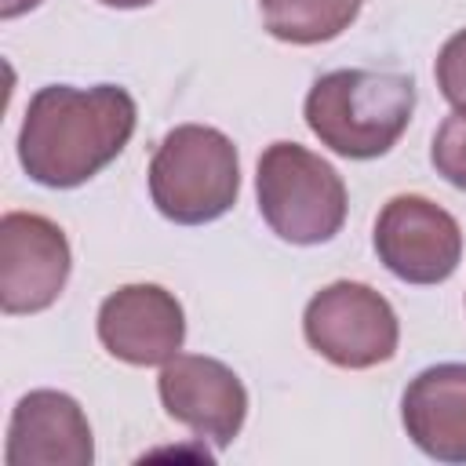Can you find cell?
<instances>
[{"label": "cell", "instance_id": "obj_1", "mask_svg": "<svg viewBox=\"0 0 466 466\" xmlns=\"http://www.w3.org/2000/svg\"><path fill=\"white\" fill-rule=\"evenodd\" d=\"M135 98L116 84L40 87L22 116L18 164L47 189H73L113 164L135 135Z\"/></svg>", "mask_w": 466, "mask_h": 466}, {"label": "cell", "instance_id": "obj_2", "mask_svg": "<svg viewBox=\"0 0 466 466\" xmlns=\"http://www.w3.org/2000/svg\"><path fill=\"white\" fill-rule=\"evenodd\" d=\"M415 109V80L379 69H335L313 80L306 124L339 157L371 160L397 146Z\"/></svg>", "mask_w": 466, "mask_h": 466}, {"label": "cell", "instance_id": "obj_3", "mask_svg": "<svg viewBox=\"0 0 466 466\" xmlns=\"http://www.w3.org/2000/svg\"><path fill=\"white\" fill-rule=\"evenodd\" d=\"M240 193L237 146L208 124L171 127L149 160V197L178 226L222 218Z\"/></svg>", "mask_w": 466, "mask_h": 466}, {"label": "cell", "instance_id": "obj_4", "mask_svg": "<svg viewBox=\"0 0 466 466\" xmlns=\"http://www.w3.org/2000/svg\"><path fill=\"white\" fill-rule=\"evenodd\" d=\"M255 193L266 226L288 244H324L346 222L342 175L299 142H273L262 149Z\"/></svg>", "mask_w": 466, "mask_h": 466}, {"label": "cell", "instance_id": "obj_5", "mask_svg": "<svg viewBox=\"0 0 466 466\" xmlns=\"http://www.w3.org/2000/svg\"><path fill=\"white\" fill-rule=\"evenodd\" d=\"M306 342L335 368H375L397 353L400 324L393 306L360 280H335L320 288L302 313Z\"/></svg>", "mask_w": 466, "mask_h": 466}, {"label": "cell", "instance_id": "obj_6", "mask_svg": "<svg viewBox=\"0 0 466 466\" xmlns=\"http://www.w3.org/2000/svg\"><path fill=\"white\" fill-rule=\"evenodd\" d=\"M375 255L408 284H441L459 269L462 229L441 204L400 193L390 197L375 218Z\"/></svg>", "mask_w": 466, "mask_h": 466}, {"label": "cell", "instance_id": "obj_7", "mask_svg": "<svg viewBox=\"0 0 466 466\" xmlns=\"http://www.w3.org/2000/svg\"><path fill=\"white\" fill-rule=\"evenodd\" d=\"M69 266L73 255L58 222L33 211H7L0 218V309L7 317L55 306Z\"/></svg>", "mask_w": 466, "mask_h": 466}, {"label": "cell", "instance_id": "obj_8", "mask_svg": "<svg viewBox=\"0 0 466 466\" xmlns=\"http://www.w3.org/2000/svg\"><path fill=\"white\" fill-rule=\"evenodd\" d=\"M164 411L193 437L229 448L248 415V390L233 368L200 353H175L157 379Z\"/></svg>", "mask_w": 466, "mask_h": 466}, {"label": "cell", "instance_id": "obj_9", "mask_svg": "<svg viewBox=\"0 0 466 466\" xmlns=\"http://www.w3.org/2000/svg\"><path fill=\"white\" fill-rule=\"evenodd\" d=\"M182 302L160 284H124L98 306V342L124 364H167L182 350Z\"/></svg>", "mask_w": 466, "mask_h": 466}, {"label": "cell", "instance_id": "obj_10", "mask_svg": "<svg viewBox=\"0 0 466 466\" xmlns=\"http://www.w3.org/2000/svg\"><path fill=\"white\" fill-rule=\"evenodd\" d=\"M7 466H91L95 437L84 408L58 390L25 393L7 422Z\"/></svg>", "mask_w": 466, "mask_h": 466}, {"label": "cell", "instance_id": "obj_11", "mask_svg": "<svg viewBox=\"0 0 466 466\" xmlns=\"http://www.w3.org/2000/svg\"><path fill=\"white\" fill-rule=\"evenodd\" d=\"M400 422L430 459L466 462V364L419 371L400 397Z\"/></svg>", "mask_w": 466, "mask_h": 466}, {"label": "cell", "instance_id": "obj_12", "mask_svg": "<svg viewBox=\"0 0 466 466\" xmlns=\"http://www.w3.org/2000/svg\"><path fill=\"white\" fill-rule=\"evenodd\" d=\"M269 36L284 44H324L353 25L364 0H258Z\"/></svg>", "mask_w": 466, "mask_h": 466}, {"label": "cell", "instance_id": "obj_13", "mask_svg": "<svg viewBox=\"0 0 466 466\" xmlns=\"http://www.w3.org/2000/svg\"><path fill=\"white\" fill-rule=\"evenodd\" d=\"M430 160L444 182H451L455 189H466V113L455 109L451 116H444V124L433 135Z\"/></svg>", "mask_w": 466, "mask_h": 466}, {"label": "cell", "instance_id": "obj_14", "mask_svg": "<svg viewBox=\"0 0 466 466\" xmlns=\"http://www.w3.org/2000/svg\"><path fill=\"white\" fill-rule=\"evenodd\" d=\"M437 87L441 95L459 109L466 113V29H459L437 55Z\"/></svg>", "mask_w": 466, "mask_h": 466}, {"label": "cell", "instance_id": "obj_15", "mask_svg": "<svg viewBox=\"0 0 466 466\" xmlns=\"http://www.w3.org/2000/svg\"><path fill=\"white\" fill-rule=\"evenodd\" d=\"M40 0H0V18H18L25 11H33Z\"/></svg>", "mask_w": 466, "mask_h": 466}, {"label": "cell", "instance_id": "obj_16", "mask_svg": "<svg viewBox=\"0 0 466 466\" xmlns=\"http://www.w3.org/2000/svg\"><path fill=\"white\" fill-rule=\"evenodd\" d=\"M98 4H106V7H124V11H131V7H146V4H153V0H98Z\"/></svg>", "mask_w": 466, "mask_h": 466}]
</instances>
